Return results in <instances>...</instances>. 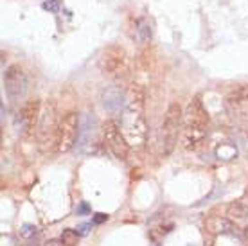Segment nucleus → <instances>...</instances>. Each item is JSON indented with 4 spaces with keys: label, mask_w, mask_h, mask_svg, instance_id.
Returning a JSON list of instances; mask_svg holds the SVG:
<instances>
[{
    "label": "nucleus",
    "mask_w": 248,
    "mask_h": 246,
    "mask_svg": "<svg viewBox=\"0 0 248 246\" xmlns=\"http://www.w3.org/2000/svg\"><path fill=\"white\" fill-rule=\"evenodd\" d=\"M101 105L110 113H123L126 105V92L121 86H108L101 92Z\"/></svg>",
    "instance_id": "10"
},
{
    "label": "nucleus",
    "mask_w": 248,
    "mask_h": 246,
    "mask_svg": "<svg viewBox=\"0 0 248 246\" xmlns=\"http://www.w3.org/2000/svg\"><path fill=\"white\" fill-rule=\"evenodd\" d=\"M60 239L63 241V245L65 246H76L78 245V241H79V232H76L72 228H67V230H63V234Z\"/></svg>",
    "instance_id": "17"
},
{
    "label": "nucleus",
    "mask_w": 248,
    "mask_h": 246,
    "mask_svg": "<svg viewBox=\"0 0 248 246\" xmlns=\"http://www.w3.org/2000/svg\"><path fill=\"white\" fill-rule=\"evenodd\" d=\"M4 88L9 97H22L27 92V74L20 65H9L4 70Z\"/></svg>",
    "instance_id": "7"
},
{
    "label": "nucleus",
    "mask_w": 248,
    "mask_h": 246,
    "mask_svg": "<svg viewBox=\"0 0 248 246\" xmlns=\"http://www.w3.org/2000/svg\"><path fill=\"white\" fill-rule=\"evenodd\" d=\"M209 123H211V119H209V113L205 110L202 99L194 97L184 110V126L186 124H205V126H209Z\"/></svg>",
    "instance_id": "11"
},
{
    "label": "nucleus",
    "mask_w": 248,
    "mask_h": 246,
    "mask_svg": "<svg viewBox=\"0 0 248 246\" xmlns=\"http://www.w3.org/2000/svg\"><path fill=\"white\" fill-rule=\"evenodd\" d=\"M151 34H153V31H151L149 22L148 20H140L139 25H137V36H139V40L142 43H148L151 40Z\"/></svg>",
    "instance_id": "16"
},
{
    "label": "nucleus",
    "mask_w": 248,
    "mask_h": 246,
    "mask_svg": "<svg viewBox=\"0 0 248 246\" xmlns=\"http://www.w3.org/2000/svg\"><path fill=\"white\" fill-rule=\"evenodd\" d=\"M36 234H38V228L34 225H24L22 230H20V235L24 239H32V237H36Z\"/></svg>",
    "instance_id": "18"
},
{
    "label": "nucleus",
    "mask_w": 248,
    "mask_h": 246,
    "mask_svg": "<svg viewBox=\"0 0 248 246\" xmlns=\"http://www.w3.org/2000/svg\"><path fill=\"white\" fill-rule=\"evenodd\" d=\"M101 137H103V142L106 144V148L112 151L115 158H119V160H126L128 158L130 144L124 138L123 129H121L117 121L108 119V121L101 124Z\"/></svg>",
    "instance_id": "6"
},
{
    "label": "nucleus",
    "mask_w": 248,
    "mask_h": 246,
    "mask_svg": "<svg viewBox=\"0 0 248 246\" xmlns=\"http://www.w3.org/2000/svg\"><path fill=\"white\" fill-rule=\"evenodd\" d=\"M81 124L79 113L78 111H67L58 124L56 131V151L58 153H67L76 146V140L79 137Z\"/></svg>",
    "instance_id": "4"
},
{
    "label": "nucleus",
    "mask_w": 248,
    "mask_h": 246,
    "mask_svg": "<svg viewBox=\"0 0 248 246\" xmlns=\"http://www.w3.org/2000/svg\"><path fill=\"white\" fill-rule=\"evenodd\" d=\"M227 217L232 219L234 223L245 221L248 217V207L243 203V201H232V203L227 207Z\"/></svg>",
    "instance_id": "13"
},
{
    "label": "nucleus",
    "mask_w": 248,
    "mask_h": 246,
    "mask_svg": "<svg viewBox=\"0 0 248 246\" xmlns=\"http://www.w3.org/2000/svg\"><path fill=\"white\" fill-rule=\"evenodd\" d=\"M87 210H88V207H87V205H81V209L78 210V212H87Z\"/></svg>",
    "instance_id": "23"
},
{
    "label": "nucleus",
    "mask_w": 248,
    "mask_h": 246,
    "mask_svg": "<svg viewBox=\"0 0 248 246\" xmlns=\"http://www.w3.org/2000/svg\"><path fill=\"white\" fill-rule=\"evenodd\" d=\"M237 156V148L232 142H219L216 148V158L221 162H232Z\"/></svg>",
    "instance_id": "14"
},
{
    "label": "nucleus",
    "mask_w": 248,
    "mask_h": 246,
    "mask_svg": "<svg viewBox=\"0 0 248 246\" xmlns=\"http://www.w3.org/2000/svg\"><path fill=\"white\" fill-rule=\"evenodd\" d=\"M108 219V215L106 214H95V217H93V223H103Z\"/></svg>",
    "instance_id": "22"
},
{
    "label": "nucleus",
    "mask_w": 248,
    "mask_h": 246,
    "mask_svg": "<svg viewBox=\"0 0 248 246\" xmlns=\"http://www.w3.org/2000/svg\"><path fill=\"white\" fill-rule=\"evenodd\" d=\"M146 93L140 85H131L126 92V105L121 113V129L130 148L140 149L148 138V124L144 117Z\"/></svg>",
    "instance_id": "1"
},
{
    "label": "nucleus",
    "mask_w": 248,
    "mask_h": 246,
    "mask_svg": "<svg viewBox=\"0 0 248 246\" xmlns=\"http://www.w3.org/2000/svg\"><path fill=\"white\" fill-rule=\"evenodd\" d=\"M90 228H92V223H87V225H81L78 228V232H79V235H87L90 232Z\"/></svg>",
    "instance_id": "19"
},
{
    "label": "nucleus",
    "mask_w": 248,
    "mask_h": 246,
    "mask_svg": "<svg viewBox=\"0 0 248 246\" xmlns=\"http://www.w3.org/2000/svg\"><path fill=\"white\" fill-rule=\"evenodd\" d=\"M99 70L106 77H121L128 72V54L123 47L110 45L103 50L99 62Z\"/></svg>",
    "instance_id": "5"
},
{
    "label": "nucleus",
    "mask_w": 248,
    "mask_h": 246,
    "mask_svg": "<svg viewBox=\"0 0 248 246\" xmlns=\"http://www.w3.org/2000/svg\"><path fill=\"white\" fill-rule=\"evenodd\" d=\"M247 196H248V187H247Z\"/></svg>",
    "instance_id": "26"
},
{
    "label": "nucleus",
    "mask_w": 248,
    "mask_h": 246,
    "mask_svg": "<svg viewBox=\"0 0 248 246\" xmlns=\"http://www.w3.org/2000/svg\"><path fill=\"white\" fill-rule=\"evenodd\" d=\"M207 135H209V126H205V124H186L180 135L182 148L187 149V151H196L198 148H202Z\"/></svg>",
    "instance_id": "9"
},
{
    "label": "nucleus",
    "mask_w": 248,
    "mask_h": 246,
    "mask_svg": "<svg viewBox=\"0 0 248 246\" xmlns=\"http://www.w3.org/2000/svg\"><path fill=\"white\" fill-rule=\"evenodd\" d=\"M58 124H60V119H58V111L56 105L49 101L42 106V113H40V121H38L36 126V138H38V146L40 149L47 153L50 149H56V131H58Z\"/></svg>",
    "instance_id": "3"
},
{
    "label": "nucleus",
    "mask_w": 248,
    "mask_h": 246,
    "mask_svg": "<svg viewBox=\"0 0 248 246\" xmlns=\"http://www.w3.org/2000/svg\"><path fill=\"white\" fill-rule=\"evenodd\" d=\"M205 230L211 235H225V234H236L237 225L229 217L223 215H211L205 219Z\"/></svg>",
    "instance_id": "12"
},
{
    "label": "nucleus",
    "mask_w": 248,
    "mask_h": 246,
    "mask_svg": "<svg viewBox=\"0 0 248 246\" xmlns=\"http://www.w3.org/2000/svg\"><path fill=\"white\" fill-rule=\"evenodd\" d=\"M56 6H58V0H49V2H45V9H56Z\"/></svg>",
    "instance_id": "21"
},
{
    "label": "nucleus",
    "mask_w": 248,
    "mask_h": 246,
    "mask_svg": "<svg viewBox=\"0 0 248 246\" xmlns=\"http://www.w3.org/2000/svg\"><path fill=\"white\" fill-rule=\"evenodd\" d=\"M184 123V110L174 101L168 106L160 128V156H169L176 148L178 142V129Z\"/></svg>",
    "instance_id": "2"
},
{
    "label": "nucleus",
    "mask_w": 248,
    "mask_h": 246,
    "mask_svg": "<svg viewBox=\"0 0 248 246\" xmlns=\"http://www.w3.org/2000/svg\"><path fill=\"white\" fill-rule=\"evenodd\" d=\"M245 101H248V83L234 86V88L227 93V103H229V105H241Z\"/></svg>",
    "instance_id": "15"
},
{
    "label": "nucleus",
    "mask_w": 248,
    "mask_h": 246,
    "mask_svg": "<svg viewBox=\"0 0 248 246\" xmlns=\"http://www.w3.org/2000/svg\"><path fill=\"white\" fill-rule=\"evenodd\" d=\"M42 101L40 99H31L27 101L18 111V121L22 126L25 137H32L36 133V126L40 121V113H42Z\"/></svg>",
    "instance_id": "8"
},
{
    "label": "nucleus",
    "mask_w": 248,
    "mask_h": 246,
    "mask_svg": "<svg viewBox=\"0 0 248 246\" xmlns=\"http://www.w3.org/2000/svg\"><path fill=\"white\" fill-rule=\"evenodd\" d=\"M245 239H247V241H248V227H247V228H245Z\"/></svg>",
    "instance_id": "24"
},
{
    "label": "nucleus",
    "mask_w": 248,
    "mask_h": 246,
    "mask_svg": "<svg viewBox=\"0 0 248 246\" xmlns=\"http://www.w3.org/2000/svg\"><path fill=\"white\" fill-rule=\"evenodd\" d=\"M29 246H38V243H32V241L29 239Z\"/></svg>",
    "instance_id": "25"
},
{
    "label": "nucleus",
    "mask_w": 248,
    "mask_h": 246,
    "mask_svg": "<svg viewBox=\"0 0 248 246\" xmlns=\"http://www.w3.org/2000/svg\"><path fill=\"white\" fill-rule=\"evenodd\" d=\"M44 246H65V245H63L62 239H49V241H45Z\"/></svg>",
    "instance_id": "20"
}]
</instances>
